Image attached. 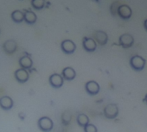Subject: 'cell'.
Masks as SVG:
<instances>
[{"instance_id":"obj_1","label":"cell","mask_w":147,"mask_h":132,"mask_svg":"<svg viewBox=\"0 0 147 132\" xmlns=\"http://www.w3.org/2000/svg\"><path fill=\"white\" fill-rule=\"evenodd\" d=\"M37 126L42 132H49L53 129L54 123L49 117H42L37 121Z\"/></svg>"},{"instance_id":"obj_2","label":"cell","mask_w":147,"mask_h":132,"mask_svg":"<svg viewBox=\"0 0 147 132\" xmlns=\"http://www.w3.org/2000/svg\"><path fill=\"white\" fill-rule=\"evenodd\" d=\"M130 65L135 71H142L145 67V60L139 55H134L130 60Z\"/></svg>"},{"instance_id":"obj_3","label":"cell","mask_w":147,"mask_h":132,"mask_svg":"<svg viewBox=\"0 0 147 132\" xmlns=\"http://www.w3.org/2000/svg\"><path fill=\"white\" fill-rule=\"evenodd\" d=\"M104 116L108 119H114L119 115V107L115 104H109L104 108Z\"/></svg>"},{"instance_id":"obj_4","label":"cell","mask_w":147,"mask_h":132,"mask_svg":"<svg viewBox=\"0 0 147 132\" xmlns=\"http://www.w3.org/2000/svg\"><path fill=\"white\" fill-rule=\"evenodd\" d=\"M49 81L50 86H51L53 88L58 89V88H61V87L63 86L64 79H63V77H62L61 74H51V75L49 76Z\"/></svg>"},{"instance_id":"obj_5","label":"cell","mask_w":147,"mask_h":132,"mask_svg":"<svg viewBox=\"0 0 147 132\" xmlns=\"http://www.w3.org/2000/svg\"><path fill=\"white\" fill-rule=\"evenodd\" d=\"M100 85L94 81V80H90L88 81L85 85V90L88 92V94L91 95V96H94L97 95L100 92Z\"/></svg>"},{"instance_id":"obj_6","label":"cell","mask_w":147,"mask_h":132,"mask_svg":"<svg viewBox=\"0 0 147 132\" xmlns=\"http://www.w3.org/2000/svg\"><path fill=\"white\" fill-rule=\"evenodd\" d=\"M119 42L124 48H131L134 43V38L130 34H123L119 36Z\"/></svg>"},{"instance_id":"obj_7","label":"cell","mask_w":147,"mask_h":132,"mask_svg":"<svg viewBox=\"0 0 147 132\" xmlns=\"http://www.w3.org/2000/svg\"><path fill=\"white\" fill-rule=\"evenodd\" d=\"M61 50L63 51V53H65L67 54H74V52H75L76 49V46L75 42L71 40H64L61 44Z\"/></svg>"},{"instance_id":"obj_8","label":"cell","mask_w":147,"mask_h":132,"mask_svg":"<svg viewBox=\"0 0 147 132\" xmlns=\"http://www.w3.org/2000/svg\"><path fill=\"white\" fill-rule=\"evenodd\" d=\"M82 46H83V48L87 52L92 53V52L95 51V49L97 48V43H96L95 40H94L93 38L85 37L82 42Z\"/></svg>"},{"instance_id":"obj_9","label":"cell","mask_w":147,"mask_h":132,"mask_svg":"<svg viewBox=\"0 0 147 132\" xmlns=\"http://www.w3.org/2000/svg\"><path fill=\"white\" fill-rule=\"evenodd\" d=\"M15 79L19 83H26L30 78V74L26 69L19 68L15 72Z\"/></svg>"},{"instance_id":"obj_10","label":"cell","mask_w":147,"mask_h":132,"mask_svg":"<svg viewBox=\"0 0 147 132\" xmlns=\"http://www.w3.org/2000/svg\"><path fill=\"white\" fill-rule=\"evenodd\" d=\"M14 102L9 96H3L0 98V107L5 111H9L13 107Z\"/></svg>"},{"instance_id":"obj_11","label":"cell","mask_w":147,"mask_h":132,"mask_svg":"<svg viewBox=\"0 0 147 132\" xmlns=\"http://www.w3.org/2000/svg\"><path fill=\"white\" fill-rule=\"evenodd\" d=\"M18 44L14 40H8L3 44V49L7 54H12L17 50Z\"/></svg>"},{"instance_id":"obj_12","label":"cell","mask_w":147,"mask_h":132,"mask_svg":"<svg viewBox=\"0 0 147 132\" xmlns=\"http://www.w3.org/2000/svg\"><path fill=\"white\" fill-rule=\"evenodd\" d=\"M118 14L122 19H129L131 17V10L128 5H120L118 9Z\"/></svg>"},{"instance_id":"obj_13","label":"cell","mask_w":147,"mask_h":132,"mask_svg":"<svg viewBox=\"0 0 147 132\" xmlns=\"http://www.w3.org/2000/svg\"><path fill=\"white\" fill-rule=\"evenodd\" d=\"M94 37L95 39V42H98L101 46L106 45L107 41H108V37H107V33H105L104 31H100V30L95 31L94 34Z\"/></svg>"},{"instance_id":"obj_14","label":"cell","mask_w":147,"mask_h":132,"mask_svg":"<svg viewBox=\"0 0 147 132\" xmlns=\"http://www.w3.org/2000/svg\"><path fill=\"white\" fill-rule=\"evenodd\" d=\"M61 76L63 77V79H64L65 80L71 81V80H73L74 79L76 78V71H75V69H74V68L67 67V68H65L62 70Z\"/></svg>"},{"instance_id":"obj_15","label":"cell","mask_w":147,"mask_h":132,"mask_svg":"<svg viewBox=\"0 0 147 132\" xmlns=\"http://www.w3.org/2000/svg\"><path fill=\"white\" fill-rule=\"evenodd\" d=\"M19 66L21 67V68L24 69H30L32 68V65H33V61L29 57V56H23L19 59L18 60Z\"/></svg>"},{"instance_id":"obj_16","label":"cell","mask_w":147,"mask_h":132,"mask_svg":"<svg viewBox=\"0 0 147 132\" xmlns=\"http://www.w3.org/2000/svg\"><path fill=\"white\" fill-rule=\"evenodd\" d=\"M11 19L17 23H20L24 21V13L18 10L14 11L13 12H11Z\"/></svg>"},{"instance_id":"obj_17","label":"cell","mask_w":147,"mask_h":132,"mask_svg":"<svg viewBox=\"0 0 147 132\" xmlns=\"http://www.w3.org/2000/svg\"><path fill=\"white\" fill-rule=\"evenodd\" d=\"M37 17L32 11H26L24 13V21L28 24H34L36 22Z\"/></svg>"},{"instance_id":"obj_18","label":"cell","mask_w":147,"mask_h":132,"mask_svg":"<svg viewBox=\"0 0 147 132\" xmlns=\"http://www.w3.org/2000/svg\"><path fill=\"white\" fill-rule=\"evenodd\" d=\"M76 120H77V123L79 124V126H81L82 128L86 127L88 124L90 123H89V117L86 114H83V113L79 114L77 116V119Z\"/></svg>"},{"instance_id":"obj_19","label":"cell","mask_w":147,"mask_h":132,"mask_svg":"<svg viewBox=\"0 0 147 132\" xmlns=\"http://www.w3.org/2000/svg\"><path fill=\"white\" fill-rule=\"evenodd\" d=\"M31 5L36 10H42L45 5V1L44 0H32Z\"/></svg>"},{"instance_id":"obj_20","label":"cell","mask_w":147,"mask_h":132,"mask_svg":"<svg viewBox=\"0 0 147 132\" xmlns=\"http://www.w3.org/2000/svg\"><path fill=\"white\" fill-rule=\"evenodd\" d=\"M71 121V114L69 113L68 111H66L62 113L61 116V122L64 125H67Z\"/></svg>"},{"instance_id":"obj_21","label":"cell","mask_w":147,"mask_h":132,"mask_svg":"<svg viewBox=\"0 0 147 132\" xmlns=\"http://www.w3.org/2000/svg\"><path fill=\"white\" fill-rule=\"evenodd\" d=\"M84 132H98V129L94 124L89 123L86 127H84Z\"/></svg>"},{"instance_id":"obj_22","label":"cell","mask_w":147,"mask_h":132,"mask_svg":"<svg viewBox=\"0 0 147 132\" xmlns=\"http://www.w3.org/2000/svg\"><path fill=\"white\" fill-rule=\"evenodd\" d=\"M144 29H146V31H147V19L144 21Z\"/></svg>"},{"instance_id":"obj_23","label":"cell","mask_w":147,"mask_h":132,"mask_svg":"<svg viewBox=\"0 0 147 132\" xmlns=\"http://www.w3.org/2000/svg\"><path fill=\"white\" fill-rule=\"evenodd\" d=\"M144 102L147 105V93L145 94V96H144Z\"/></svg>"}]
</instances>
